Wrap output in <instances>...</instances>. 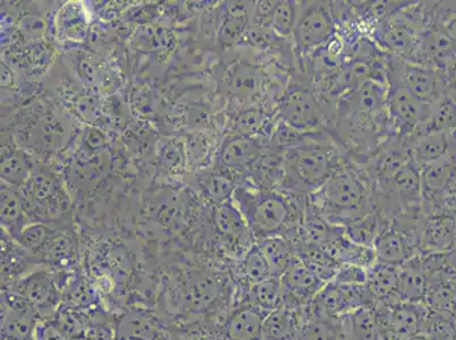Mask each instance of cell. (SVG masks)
<instances>
[{
    "label": "cell",
    "instance_id": "5bb4252c",
    "mask_svg": "<svg viewBox=\"0 0 456 340\" xmlns=\"http://www.w3.org/2000/svg\"><path fill=\"white\" fill-rule=\"evenodd\" d=\"M401 267L375 263L368 269L367 288L375 305L393 306L400 303Z\"/></svg>",
    "mask_w": 456,
    "mask_h": 340
},
{
    "label": "cell",
    "instance_id": "b9f144b4",
    "mask_svg": "<svg viewBox=\"0 0 456 340\" xmlns=\"http://www.w3.org/2000/svg\"><path fill=\"white\" fill-rule=\"evenodd\" d=\"M444 78H445L446 91L449 93L456 91V60L444 72Z\"/></svg>",
    "mask_w": 456,
    "mask_h": 340
},
{
    "label": "cell",
    "instance_id": "603a6c76",
    "mask_svg": "<svg viewBox=\"0 0 456 340\" xmlns=\"http://www.w3.org/2000/svg\"><path fill=\"white\" fill-rule=\"evenodd\" d=\"M258 246L271 264L273 277L280 278L297 258L296 244L288 236H273L258 240Z\"/></svg>",
    "mask_w": 456,
    "mask_h": 340
},
{
    "label": "cell",
    "instance_id": "484cf974",
    "mask_svg": "<svg viewBox=\"0 0 456 340\" xmlns=\"http://www.w3.org/2000/svg\"><path fill=\"white\" fill-rule=\"evenodd\" d=\"M456 131V105L447 91L429 102V117L421 134L428 132ZM420 135V134H419Z\"/></svg>",
    "mask_w": 456,
    "mask_h": 340
},
{
    "label": "cell",
    "instance_id": "6da1fadb",
    "mask_svg": "<svg viewBox=\"0 0 456 340\" xmlns=\"http://www.w3.org/2000/svg\"><path fill=\"white\" fill-rule=\"evenodd\" d=\"M233 197L256 242L280 235L291 239L296 234L294 206L284 194L273 189L238 186Z\"/></svg>",
    "mask_w": 456,
    "mask_h": 340
},
{
    "label": "cell",
    "instance_id": "ee69618b",
    "mask_svg": "<svg viewBox=\"0 0 456 340\" xmlns=\"http://www.w3.org/2000/svg\"><path fill=\"white\" fill-rule=\"evenodd\" d=\"M447 93H449V91H447ZM449 94L451 95L452 99H453L456 105V91H452V93H449Z\"/></svg>",
    "mask_w": 456,
    "mask_h": 340
},
{
    "label": "cell",
    "instance_id": "f35d334b",
    "mask_svg": "<svg viewBox=\"0 0 456 340\" xmlns=\"http://www.w3.org/2000/svg\"><path fill=\"white\" fill-rule=\"evenodd\" d=\"M248 18L244 13H234L224 23L221 30V40L224 45H232L240 39L246 31Z\"/></svg>",
    "mask_w": 456,
    "mask_h": 340
},
{
    "label": "cell",
    "instance_id": "7c38bea8",
    "mask_svg": "<svg viewBox=\"0 0 456 340\" xmlns=\"http://www.w3.org/2000/svg\"><path fill=\"white\" fill-rule=\"evenodd\" d=\"M387 105V95L379 83L371 80L360 81L355 88L344 97L339 110L341 115H362L375 117L383 114Z\"/></svg>",
    "mask_w": 456,
    "mask_h": 340
},
{
    "label": "cell",
    "instance_id": "1f68e13d",
    "mask_svg": "<svg viewBox=\"0 0 456 340\" xmlns=\"http://www.w3.org/2000/svg\"><path fill=\"white\" fill-rule=\"evenodd\" d=\"M201 185L207 197L218 205L230 201L231 196H233L234 190L238 188L235 186V180L230 170L224 168L222 172L203 174Z\"/></svg>",
    "mask_w": 456,
    "mask_h": 340
},
{
    "label": "cell",
    "instance_id": "f546056e",
    "mask_svg": "<svg viewBox=\"0 0 456 340\" xmlns=\"http://www.w3.org/2000/svg\"><path fill=\"white\" fill-rule=\"evenodd\" d=\"M296 311L283 305L269 313L265 323L264 339L297 340L300 328H297V318L293 314Z\"/></svg>",
    "mask_w": 456,
    "mask_h": 340
},
{
    "label": "cell",
    "instance_id": "9c48e42d",
    "mask_svg": "<svg viewBox=\"0 0 456 340\" xmlns=\"http://www.w3.org/2000/svg\"><path fill=\"white\" fill-rule=\"evenodd\" d=\"M284 290V306L289 309H302L309 305L325 287V281L310 271L297 256L280 277Z\"/></svg>",
    "mask_w": 456,
    "mask_h": 340
},
{
    "label": "cell",
    "instance_id": "8d00e7d4",
    "mask_svg": "<svg viewBox=\"0 0 456 340\" xmlns=\"http://www.w3.org/2000/svg\"><path fill=\"white\" fill-rule=\"evenodd\" d=\"M269 125L267 115L259 109H248L240 114L236 119V134L256 138L263 134Z\"/></svg>",
    "mask_w": 456,
    "mask_h": 340
},
{
    "label": "cell",
    "instance_id": "4fadbf2b",
    "mask_svg": "<svg viewBox=\"0 0 456 340\" xmlns=\"http://www.w3.org/2000/svg\"><path fill=\"white\" fill-rule=\"evenodd\" d=\"M266 311L243 303L227 318L224 334L227 340H264Z\"/></svg>",
    "mask_w": 456,
    "mask_h": 340
},
{
    "label": "cell",
    "instance_id": "7a4b0ae2",
    "mask_svg": "<svg viewBox=\"0 0 456 340\" xmlns=\"http://www.w3.org/2000/svg\"><path fill=\"white\" fill-rule=\"evenodd\" d=\"M339 167L335 149L322 135L284 152L281 182L285 189L294 193L314 194Z\"/></svg>",
    "mask_w": 456,
    "mask_h": 340
},
{
    "label": "cell",
    "instance_id": "ffe728a7",
    "mask_svg": "<svg viewBox=\"0 0 456 340\" xmlns=\"http://www.w3.org/2000/svg\"><path fill=\"white\" fill-rule=\"evenodd\" d=\"M455 143L453 133L428 132L417 135L410 153L419 167L442 159L451 151Z\"/></svg>",
    "mask_w": 456,
    "mask_h": 340
},
{
    "label": "cell",
    "instance_id": "7bdbcfd3",
    "mask_svg": "<svg viewBox=\"0 0 456 340\" xmlns=\"http://www.w3.org/2000/svg\"><path fill=\"white\" fill-rule=\"evenodd\" d=\"M450 201L452 203V206H453L454 209L456 210V190L453 194H452V196L450 198Z\"/></svg>",
    "mask_w": 456,
    "mask_h": 340
},
{
    "label": "cell",
    "instance_id": "bcb514c9",
    "mask_svg": "<svg viewBox=\"0 0 456 340\" xmlns=\"http://www.w3.org/2000/svg\"><path fill=\"white\" fill-rule=\"evenodd\" d=\"M454 36H455V39H456V33H455Z\"/></svg>",
    "mask_w": 456,
    "mask_h": 340
},
{
    "label": "cell",
    "instance_id": "5b68a950",
    "mask_svg": "<svg viewBox=\"0 0 456 340\" xmlns=\"http://www.w3.org/2000/svg\"><path fill=\"white\" fill-rule=\"evenodd\" d=\"M374 251L377 263L402 267L420 255L419 228L402 222L387 223L375 240Z\"/></svg>",
    "mask_w": 456,
    "mask_h": 340
},
{
    "label": "cell",
    "instance_id": "f6af8a7d",
    "mask_svg": "<svg viewBox=\"0 0 456 340\" xmlns=\"http://www.w3.org/2000/svg\"><path fill=\"white\" fill-rule=\"evenodd\" d=\"M453 134H454V136H455V139H456V131H455V132H453Z\"/></svg>",
    "mask_w": 456,
    "mask_h": 340
},
{
    "label": "cell",
    "instance_id": "44dd1931",
    "mask_svg": "<svg viewBox=\"0 0 456 340\" xmlns=\"http://www.w3.org/2000/svg\"><path fill=\"white\" fill-rule=\"evenodd\" d=\"M339 321L343 340H380L375 305H363Z\"/></svg>",
    "mask_w": 456,
    "mask_h": 340
},
{
    "label": "cell",
    "instance_id": "30bf717a",
    "mask_svg": "<svg viewBox=\"0 0 456 340\" xmlns=\"http://www.w3.org/2000/svg\"><path fill=\"white\" fill-rule=\"evenodd\" d=\"M391 77L399 80L410 93L425 102L435 101L446 91L444 73L426 66L394 61Z\"/></svg>",
    "mask_w": 456,
    "mask_h": 340
},
{
    "label": "cell",
    "instance_id": "83f0119b",
    "mask_svg": "<svg viewBox=\"0 0 456 340\" xmlns=\"http://www.w3.org/2000/svg\"><path fill=\"white\" fill-rule=\"evenodd\" d=\"M239 268L240 276H241L240 278H241L246 289L273 277L271 264L258 243H255L246 251Z\"/></svg>",
    "mask_w": 456,
    "mask_h": 340
},
{
    "label": "cell",
    "instance_id": "60d3db41",
    "mask_svg": "<svg viewBox=\"0 0 456 340\" xmlns=\"http://www.w3.org/2000/svg\"><path fill=\"white\" fill-rule=\"evenodd\" d=\"M441 272L444 278L456 280V246L443 253Z\"/></svg>",
    "mask_w": 456,
    "mask_h": 340
},
{
    "label": "cell",
    "instance_id": "d4e9b609",
    "mask_svg": "<svg viewBox=\"0 0 456 340\" xmlns=\"http://www.w3.org/2000/svg\"><path fill=\"white\" fill-rule=\"evenodd\" d=\"M385 226L387 225L383 223V219L379 213L368 211L360 217L344 223L343 228L352 242L362 247H374L375 240Z\"/></svg>",
    "mask_w": 456,
    "mask_h": 340
},
{
    "label": "cell",
    "instance_id": "e575fe53",
    "mask_svg": "<svg viewBox=\"0 0 456 340\" xmlns=\"http://www.w3.org/2000/svg\"><path fill=\"white\" fill-rule=\"evenodd\" d=\"M338 321L317 320L308 319L301 325L297 340H341L339 339V323Z\"/></svg>",
    "mask_w": 456,
    "mask_h": 340
},
{
    "label": "cell",
    "instance_id": "277c9868",
    "mask_svg": "<svg viewBox=\"0 0 456 340\" xmlns=\"http://www.w3.org/2000/svg\"><path fill=\"white\" fill-rule=\"evenodd\" d=\"M281 122L305 134H325L321 105L309 89L294 86L280 101Z\"/></svg>",
    "mask_w": 456,
    "mask_h": 340
},
{
    "label": "cell",
    "instance_id": "cb8c5ba5",
    "mask_svg": "<svg viewBox=\"0 0 456 340\" xmlns=\"http://www.w3.org/2000/svg\"><path fill=\"white\" fill-rule=\"evenodd\" d=\"M35 325L32 305L26 303L22 306H12L3 315L2 340H27Z\"/></svg>",
    "mask_w": 456,
    "mask_h": 340
},
{
    "label": "cell",
    "instance_id": "9a60e30c",
    "mask_svg": "<svg viewBox=\"0 0 456 340\" xmlns=\"http://www.w3.org/2000/svg\"><path fill=\"white\" fill-rule=\"evenodd\" d=\"M263 153L264 148L258 139L235 134L224 143L219 163L227 170L252 168Z\"/></svg>",
    "mask_w": 456,
    "mask_h": 340
},
{
    "label": "cell",
    "instance_id": "d590c367",
    "mask_svg": "<svg viewBox=\"0 0 456 340\" xmlns=\"http://www.w3.org/2000/svg\"><path fill=\"white\" fill-rule=\"evenodd\" d=\"M298 15V6L297 3L277 2L275 11H273L272 19V27L276 33L283 36H293L294 28Z\"/></svg>",
    "mask_w": 456,
    "mask_h": 340
},
{
    "label": "cell",
    "instance_id": "ac0fdd59",
    "mask_svg": "<svg viewBox=\"0 0 456 340\" xmlns=\"http://www.w3.org/2000/svg\"><path fill=\"white\" fill-rule=\"evenodd\" d=\"M430 276L422 264L420 255L402 265L399 301L402 303H425L430 287Z\"/></svg>",
    "mask_w": 456,
    "mask_h": 340
},
{
    "label": "cell",
    "instance_id": "ab89813d",
    "mask_svg": "<svg viewBox=\"0 0 456 340\" xmlns=\"http://www.w3.org/2000/svg\"><path fill=\"white\" fill-rule=\"evenodd\" d=\"M334 281L349 286L367 285L368 269L355 264H342L336 273Z\"/></svg>",
    "mask_w": 456,
    "mask_h": 340
},
{
    "label": "cell",
    "instance_id": "d6a6232c",
    "mask_svg": "<svg viewBox=\"0 0 456 340\" xmlns=\"http://www.w3.org/2000/svg\"><path fill=\"white\" fill-rule=\"evenodd\" d=\"M23 203L22 198L13 190L3 186L2 189V225L7 228L16 238L23 230Z\"/></svg>",
    "mask_w": 456,
    "mask_h": 340
},
{
    "label": "cell",
    "instance_id": "3957f363",
    "mask_svg": "<svg viewBox=\"0 0 456 340\" xmlns=\"http://www.w3.org/2000/svg\"><path fill=\"white\" fill-rule=\"evenodd\" d=\"M316 206L331 223L346 222L368 213L367 186L354 169L339 167L317 190Z\"/></svg>",
    "mask_w": 456,
    "mask_h": 340
},
{
    "label": "cell",
    "instance_id": "74e56055",
    "mask_svg": "<svg viewBox=\"0 0 456 340\" xmlns=\"http://www.w3.org/2000/svg\"><path fill=\"white\" fill-rule=\"evenodd\" d=\"M49 231L48 228L43 225V223H35L32 225H28L20 231V234L16 236V239L19 240L20 246L27 250L36 251L43 246L45 239H48Z\"/></svg>",
    "mask_w": 456,
    "mask_h": 340
},
{
    "label": "cell",
    "instance_id": "7402d4cb",
    "mask_svg": "<svg viewBox=\"0 0 456 340\" xmlns=\"http://www.w3.org/2000/svg\"><path fill=\"white\" fill-rule=\"evenodd\" d=\"M222 293V284L217 277L198 273L189 277L184 287L186 305L193 310H203L217 300Z\"/></svg>",
    "mask_w": 456,
    "mask_h": 340
},
{
    "label": "cell",
    "instance_id": "4dcf8cb0",
    "mask_svg": "<svg viewBox=\"0 0 456 340\" xmlns=\"http://www.w3.org/2000/svg\"><path fill=\"white\" fill-rule=\"evenodd\" d=\"M157 328L151 315L131 312L124 315L118 328V340H156Z\"/></svg>",
    "mask_w": 456,
    "mask_h": 340
},
{
    "label": "cell",
    "instance_id": "836d02e7",
    "mask_svg": "<svg viewBox=\"0 0 456 340\" xmlns=\"http://www.w3.org/2000/svg\"><path fill=\"white\" fill-rule=\"evenodd\" d=\"M323 134H305L300 131L296 130L288 124L281 122L277 124L273 132L272 133L271 145L275 150L286 152L292 150L298 147H302L310 141L319 138Z\"/></svg>",
    "mask_w": 456,
    "mask_h": 340
},
{
    "label": "cell",
    "instance_id": "8fae6325",
    "mask_svg": "<svg viewBox=\"0 0 456 340\" xmlns=\"http://www.w3.org/2000/svg\"><path fill=\"white\" fill-rule=\"evenodd\" d=\"M379 181L389 196L402 205L411 206L422 200L420 167L412 158Z\"/></svg>",
    "mask_w": 456,
    "mask_h": 340
},
{
    "label": "cell",
    "instance_id": "8992f818",
    "mask_svg": "<svg viewBox=\"0 0 456 340\" xmlns=\"http://www.w3.org/2000/svg\"><path fill=\"white\" fill-rule=\"evenodd\" d=\"M389 80L387 108L393 122L402 134H421L429 117V102L420 101L395 77H391Z\"/></svg>",
    "mask_w": 456,
    "mask_h": 340
},
{
    "label": "cell",
    "instance_id": "ba28073f",
    "mask_svg": "<svg viewBox=\"0 0 456 340\" xmlns=\"http://www.w3.org/2000/svg\"><path fill=\"white\" fill-rule=\"evenodd\" d=\"M454 246H456L455 211H428L419 223L420 255L444 253Z\"/></svg>",
    "mask_w": 456,
    "mask_h": 340
},
{
    "label": "cell",
    "instance_id": "f1b7e54d",
    "mask_svg": "<svg viewBox=\"0 0 456 340\" xmlns=\"http://www.w3.org/2000/svg\"><path fill=\"white\" fill-rule=\"evenodd\" d=\"M381 40L389 52L404 61L413 57L418 44L416 32L399 23L391 24L385 28Z\"/></svg>",
    "mask_w": 456,
    "mask_h": 340
},
{
    "label": "cell",
    "instance_id": "52a82bcc",
    "mask_svg": "<svg viewBox=\"0 0 456 340\" xmlns=\"http://www.w3.org/2000/svg\"><path fill=\"white\" fill-rule=\"evenodd\" d=\"M334 32V22L329 6L323 3H311L298 12L294 40L298 51L308 52L321 47Z\"/></svg>",
    "mask_w": 456,
    "mask_h": 340
},
{
    "label": "cell",
    "instance_id": "d6986e66",
    "mask_svg": "<svg viewBox=\"0 0 456 340\" xmlns=\"http://www.w3.org/2000/svg\"><path fill=\"white\" fill-rule=\"evenodd\" d=\"M15 293L33 308H47L57 295L55 278L49 273H33L15 284Z\"/></svg>",
    "mask_w": 456,
    "mask_h": 340
},
{
    "label": "cell",
    "instance_id": "2e32d148",
    "mask_svg": "<svg viewBox=\"0 0 456 340\" xmlns=\"http://www.w3.org/2000/svg\"><path fill=\"white\" fill-rule=\"evenodd\" d=\"M429 308L425 303H397L391 308L393 340H406L422 334Z\"/></svg>",
    "mask_w": 456,
    "mask_h": 340
},
{
    "label": "cell",
    "instance_id": "4316f807",
    "mask_svg": "<svg viewBox=\"0 0 456 340\" xmlns=\"http://www.w3.org/2000/svg\"><path fill=\"white\" fill-rule=\"evenodd\" d=\"M271 313L284 304V290L280 278L272 277L246 289V302Z\"/></svg>",
    "mask_w": 456,
    "mask_h": 340
},
{
    "label": "cell",
    "instance_id": "e0dca14e",
    "mask_svg": "<svg viewBox=\"0 0 456 340\" xmlns=\"http://www.w3.org/2000/svg\"><path fill=\"white\" fill-rule=\"evenodd\" d=\"M216 226L224 238L238 244L239 247H246L247 250L254 246L252 239H255L246 218L238 206L231 201L219 205L216 211Z\"/></svg>",
    "mask_w": 456,
    "mask_h": 340
}]
</instances>
